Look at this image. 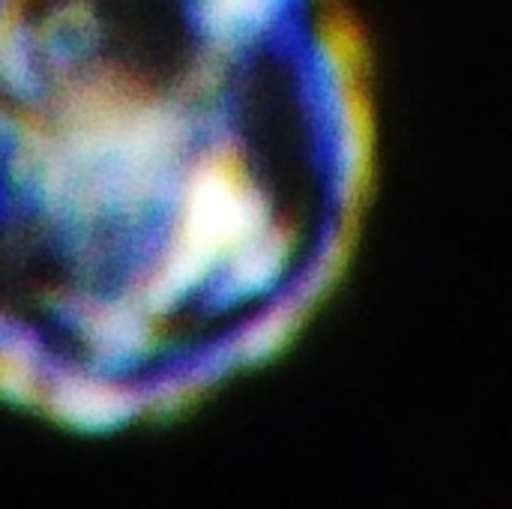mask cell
Masks as SVG:
<instances>
[{
  "mask_svg": "<svg viewBox=\"0 0 512 509\" xmlns=\"http://www.w3.org/2000/svg\"><path fill=\"white\" fill-rule=\"evenodd\" d=\"M303 0H0V396L102 393L186 315L267 300L294 243L252 162L246 99Z\"/></svg>",
  "mask_w": 512,
  "mask_h": 509,
  "instance_id": "obj_1",
  "label": "cell"
}]
</instances>
